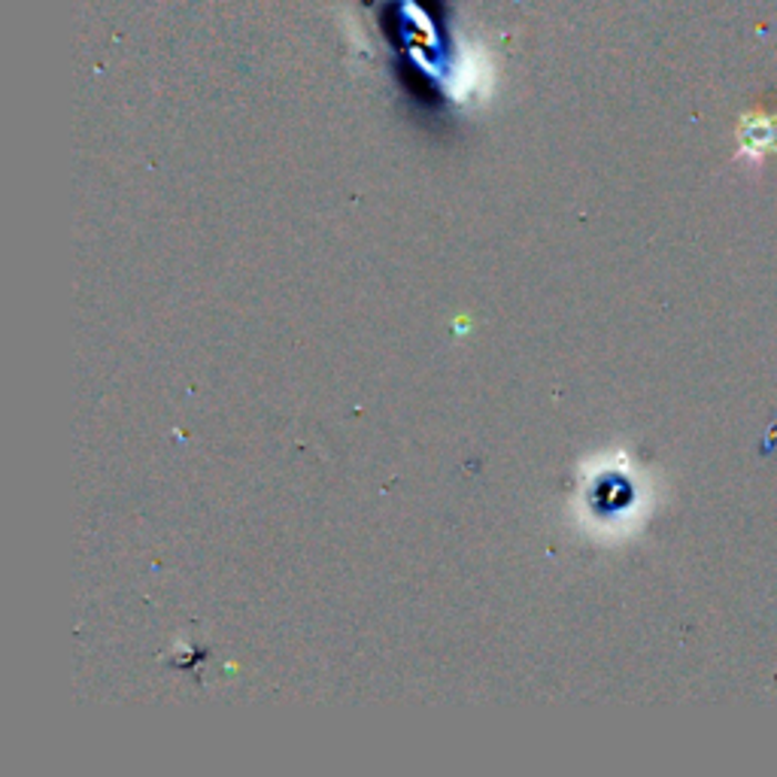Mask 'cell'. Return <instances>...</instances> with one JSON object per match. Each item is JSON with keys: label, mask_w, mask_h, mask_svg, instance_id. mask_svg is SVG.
<instances>
[{"label": "cell", "mask_w": 777, "mask_h": 777, "mask_svg": "<svg viewBox=\"0 0 777 777\" xmlns=\"http://www.w3.org/2000/svg\"><path fill=\"white\" fill-rule=\"evenodd\" d=\"M735 159L759 168L768 155H777V110H747L735 125Z\"/></svg>", "instance_id": "6da1fadb"}]
</instances>
